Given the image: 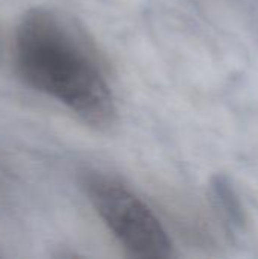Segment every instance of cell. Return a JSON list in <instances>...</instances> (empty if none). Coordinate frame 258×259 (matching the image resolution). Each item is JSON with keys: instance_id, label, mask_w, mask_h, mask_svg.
I'll return each mask as SVG.
<instances>
[{"instance_id": "obj_1", "label": "cell", "mask_w": 258, "mask_h": 259, "mask_svg": "<svg viewBox=\"0 0 258 259\" xmlns=\"http://www.w3.org/2000/svg\"><path fill=\"white\" fill-rule=\"evenodd\" d=\"M14 62L26 85L58 100L91 127L109 129L116 123V100L96 53L58 11L36 6L21 17Z\"/></svg>"}, {"instance_id": "obj_2", "label": "cell", "mask_w": 258, "mask_h": 259, "mask_svg": "<svg viewBox=\"0 0 258 259\" xmlns=\"http://www.w3.org/2000/svg\"><path fill=\"white\" fill-rule=\"evenodd\" d=\"M81 185L97 215L131 256H172L173 244L161 222L122 182L100 171H87L81 178Z\"/></svg>"}, {"instance_id": "obj_3", "label": "cell", "mask_w": 258, "mask_h": 259, "mask_svg": "<svg viewBox=\"0 0 258 259\" xmlns=\"http://www.w3.org/2000/svg\"><path fill=\"white\" fill-rule=\"evenodd\" d=\"M0 256H2V253H0Z\"/></svg>"}]
</instances>
